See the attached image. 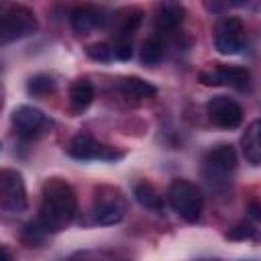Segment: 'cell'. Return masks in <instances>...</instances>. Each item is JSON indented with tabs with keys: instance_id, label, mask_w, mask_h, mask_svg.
Listing matches in <instances>:
<instances>
[{
	"instance_id": "cell-1",
	"label": "cell",
	"mask_w": 261,
	"mask_h": 261,
	"mask_svg": "<svg viewBox=\"0 0 261 261\" xmlns=\"http://www.w3.org/2000/svg\"><path fill=\"white\" fill-rule=\"evenodd\" d=\"M77 216L75 190L61 177H49L41 190V206L37 220L47 232H59L67 228Z\"/></svg>"
},
{
	"instance_id": "cell-2",
	"label": "cell",
	"mask_w": 261,
	"mask_h": 261,
	"mask_svg": "<svg viewBox=\"0 0 261 261\" xmlns=\"http://www.w3.org/2000/svg\"><path fill=\"white\" fill-rule=\"evenodd\" d=\"M126 216V200L116 188H98L90 212L80 220L84 226H110L118 224Z\"/></svg>"
},
{
	"instance_id": "cell-3",
	"label": "cell",
	"mask_w": 261,
	"mask_h": 261,
	"mask_svg": "<svg viewBox=\"0 0 261 261\" xmlns=\"http://www.w3.org/2000/svg\"><path fill=\"white\" fill-rule=\"evenodd\" d=\"M237 171V151L228 143L212 147L202 159V177L212 190H224Z\"/></svg>"
},
{
	"instance_id": "cell-4",
	"label": "cell",
	"mask_w": 261,
	"mask_h": 261,
	"mask_svg": "<svg viewBox=\"0 0 261 261\" xmlns=\"http://www.w3.org/2000/svg\"><path fill=\"white\" fill-rule=\"evenodd\" d=\"M39 29L35 12L16 2H4L0 8V43L8 45L12 41L24 39Z\"/></svg>"
},
{
	"instance_id": "cell-5",
	"label": "cell",
	"mask_w": 261,
	"mask_h": 261,
	"mask_svg": "<svg viewBox=\"0 0 261 261\" xmlns=\"http://www.w3.org/2000/svg\"><path fill=\"white\" fill-rule=\"evenodd\" d=\"M167 202L173 212L186 222H198L204 210V196L200 188L188 179H173L169 184Z\"/></svg>"
},
{
	"instance_id": "cell-6",
	"label": "cell",
	"mask_w": 261,
	"mask_h": 261,
	"mask_svg": "<svg viewBox=\"0 0 261 261\" xmlns=\"http://www.w3.org/2000/svg\"><path fill=\"white\" fill-rule=\"evenodd\" d=\"M65 151H67V155L71 159H77V161H108V163H116V161H120L124 157V151H118L116 147L98 141L90 133L73 135L69 139Z\"/></svg>"
},
{
	"instance_id": "cell-7",
	"label": "cell",
	"mask_w": 261,
	"mask_h": 261,
	"mask_svg": "<svg viewBox=\"0 0 261 261\" xmlns=\"http://www.w3.org/2000/svg\"><path fill=\"white\" fill-rule=\"evenodd\" d=\"M0 208L6 214H22L29 208L27 198V186L22 175L16 169L4 167L0 171Z\"/></svg>"
},
{
	"instance_id": "cell-8",
	"label": "cell",
	"mask_w": 261,
	"mask_h": 261,
	"mask_svg": "<svg viewBox=\"0 0 261 261\" xmlns=\"http://www.w3.org/2000/svg\"><path fill=\"white\" fill-rule=\"evenodd\" d=\"M10 122L14 126V133L20 139H37L53 128V120L39 108L31 104H20L12 110Z\"/></svg>"
},
{
	"instance_id": "cell-9",
	"label": "cell",
	"mask_w": 261,
	"mask_h": 261,
	"mask_svg": "<svg viewBox=\"0 0 261 261\" xmlns=\"http://www.w3.org/2000/svg\"><path fill=\"white\" fill-rule=\"evenodd\" d=\"M198 82L202 86H226L234 90H245L251 82V73L241 65H222L214 63L198 73Z\"/></svg>"
},
{
	"instance_id": "cell-10",
	"label": "cell",
	"mask_w": 261,
	"mask_h": 261,
	"mask_svg": "<svg viewBox=\"0 0 261 261\" xmlns=\"http://www.w3.org/2000/svg\"><path fill=\"white\" fill-rule=\"evenodd\" d=\"M206 114L210 118V122L218 128L230 130L237 128L243 122V108L237 100L228 98V96H212L206 102Z\"/></svg>"
},
{
	"instance_id": "cell-11",
	"label": "cell",
	"mask_w": 261,
	"mask_h": 261,
	"mask_svg": "<svg viewBox=\"0 0 261 261\" xmlns=\"http://www.w3.org/2000/svg\"><path fill=\"white\" fill-rule=\"evenodd\" d=\"M245 27L237 16H224L214 27V49L222 55H237L243 49Z\"/></svg>"
},
{
	"instance_id": "cell-12",
	"label": "cell",
	"mask_w": 261,
	"mask_h": 261,
	"mask_svg": "<svg viewBox=\"0 0 261 261\" xmlns=\"http://www.w3.org/2000/svg\"><path fill=\"white\" fill-rule=\"evenodd\" d=\"M108 14L104 8L96 6V4H82L77 8H73L71 16H69V22H71V29L75 35H90L92 31L96 29H102L106 27L108 22Z\"/></svg>"
},
{
	"instance_id": "cell-13",
	"label": "cell",
	"mask_w": 261,
	"mask_h": 261,
	"mask_svg": "<svg viewBox=\"0 0 261 261\" xmlns=\"http://www.w3.org/2000/svg\"><path fill=\"white\" fill-rule=\"evenodd\" d=\"M186 18V8L179 0H157L153 22L157 33H169L175 31Z\"/></svg>"
},
{
	"instance_id": "cell-14",
	"label": "cell",
	"mask_w": 261,
	"mask_h": 261,
	"mask_svg": "<svg viewBox=\"0 0 261 261\" xmlns=\"http://www.w3.org/2000/svg\"><path fill=\"white\" fill-rule=\"evenodd\" d=\"M241 149H243V157L247 159V163L251 165H261V118L253 120L243 137H241Z\"/></svg>"
},
{
	"instance_id": "cell-15",
	"label": "cell",
	"mask_w": 261,
	"mask_h": 261,
	"mask_svg": "<svg viewBox=\"0 0 261 261\" xmlns=\"http://www.w3.org/2000/svg\"><path fill=\"white\" fill-rule=\"evenodd\" d=\"M94 84L88 77H77L69 86V108L73 114H82L94 102Z\"/></svg>"
},
{
	"instance_id": "cell-16",
	"label": "cell",
	"mask_w": 261,
	"mask_h": 261,
	"mask_svg": "<svg viewBox=\"0 0 261 261\" xmlns=\"http://www.w3.org/2000/svg\"><path fill=\"white\" fill-rule=\"evenodd\" d=\"M116 86L124 98H133V100H145V98H153L157 94V88L139 75H124L118 80Z\"/></svg>"
},
{
	"instance_id": "cell-17",
	"label": "cell",
	"mask_w": 261,
	"mask_h": 261,
	"mask_svg": "<svg viewBox=\"0 0 261 261\" xmlns=\"http://www.w3.org/2000/svg\"><path fill=\"white\" fill-rule=\"evenodd\" d=\"M133 198L137 200L139 206H143V208H147V210H151V212H157V214H161L163 208H165L161 194H159L157 188H155L153 184H149V181H139V184L133 188Z\"/></svg>"
},
{
	"instance_id": "cell-18",
	"label": "cell",
	"mask_w": 261,
	"mask_h": 261,
	"mask_svg": "<svg viewBox=\"0 0 261 261\" xmlns=\"http://www.w3.org/2000/svg\"><path fill=\"white\" fill-rule=\"evenodd\" d=\"M143 22V10L139 8H124L114 16V33L116 39H128Z\"/></svg>"
},
{
	"instance_id": "cell-19",
	"label": "cell",
	"mask_w": 261,
	"mask_h": 261,
	"mask_svg": "<svg viewBox=\"0 0 261 261\" xmlns=\"http://www.w3.org/2000/svg\"><path fill=\"white\" fill-rule=\"evenodd\" d=\"M163 51H165V43H163V39L159 37V33L151 35L149 39L143 41L141 55H139V57H141V63H143V65H149V67L157 65V63L163 59Z\"/></svg>"
},
{
	"instance_id": "cell-20",
	"label": "cell",
	"mask_w": 261,
	"mask_h": 261,
	"mask_svg": "<svg viewBox=\"0 0 261 261\" xmlns=\"http://www.w3.org/2000/svg\"><path fill=\"white\" fill-rule=\"evenodd\" d=\"M27 92L35 98H45L55 92V80L47 73H35L27 82Z\"/></svg>"
},
{
	"instance_id": "cell-21",
	"label": "cell",
	"mask_w": 261,
	"mask_h": 261,
	"mask_svg": "<svg viewBox=\"0 0 261 261\" xmlns=\"http://www.w3.org/2000/svg\"><path fill=\"white\" fill-rule=\"evenodd\" d=\"M86 55H88L92 61H98V63H110V61L116 59L114 43H106V41L92 43V45L86 47Z\"/></svg>"
},
{
	"instance_id": "cell-22",
	"label": "cell",
	"mask_w": 261,
	"mask_h": 261,
	"mask_svg": "<svg viewBox=\"0 0 261 261\" xmlns=\"http://www.w3.org/2000/svg\"><path fill=\"white\" fill-rule=\"evenodd\" d=\"M255 234H257V228L249 220H241L234 226H230L224 237L228 241H251V239H255Z\"/></svg>"
},
{
	"instance_id": "cell-23",
	"label": "cell",
	"mask_w": 261,
	"mask_h": 261,
	"mask_svg": "<svg viewBox=\"0 0 261 261\" xmlns=\"http://www.w3.org/2000/svg\"><path fill=\"white\" fill-rule=\"evenodd\" d=\"M249 0H202V6L212 14H224L232 8L245 6Z\"/></svg>"
},
{
	"instance_id": "cell-24",
	"label": "cell",
	"mask_w": 261,
	"mask_h": 261,
	"mask_svg": "<svg viewBox=\"0 0 261 261\" xmlns=\"http://www.w3.org/2000/svg\"><path fill=\"white\" fill-rule=\"evenodd\" d=\"M114 51L118 61H128L133 57V45L128 39H116L114 41Z\"/></svg>"
},
{
	"instance_id": "cell-25",
	"label": "cell",
	"mask_w": 261,
	"mask_h": 261,
	"mask_svg": "<svg viewBox=\"0 0 261 261\" xmlns=\"http://www.w3.org/2000/svg\"><path fill=\"white\" fill-rule=\"evenodd\" d=\"M247 214L253 220H259L261 222V202H249L247 204Z\"/></svg>"
}]
</instances>
